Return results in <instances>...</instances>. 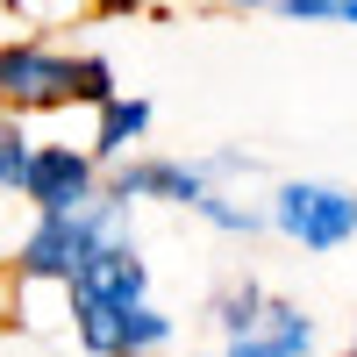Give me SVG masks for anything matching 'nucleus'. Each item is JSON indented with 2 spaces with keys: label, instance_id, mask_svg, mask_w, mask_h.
<instances>
[{
  "label": "nucleus",
  "instance_id": "nucleus-10",
  "mask_svg": "<svg viewBox=\"0 0 357 357\" xmlns=\"http://www.w3.org/2000/svg\"><path fill=\"white\" fill-rule=\"evenodd\" d=\"M264 301H272V293H264L257 279H243V286H229L222 301H215V321H222V336H229V343H243V336L257 329V314H264Z\"/></svg>",
  "mask_w": 357,
  "mask_h": 357
},
{
  "label": "nucleus",
  "instance_id": "nucleus-8",
  "mask_svg": "<svg viewBox=\"0 0 357 357\" xmlns=\"http://www.w3.org/2000/svg\"><path fill=\"white\" fill-rule=\"evenodd\" d=\"M143 136H151V100L114 93V100L93 114V143H86V151H93V165H122Z\"/></svg>",
  "mask_w": 357,
  "mask_h": 357
},
{
  "label": "nucleus",
  "instance_id": "nucleus-3",
  "mask_svg": "<svg viewBox=\"0 0 357 357\" xmlns=\"http://www.w3.org/2000/svg\"><path fill=\"white\" fill-rule=\"evenodd\" d=\"M264 222H272L286 243H301V250H314V257H329V250H343L350 236H357V193L321 186V178H293V186L272 193Z\"/></svg>",
  "mask_w": 357,
  "mask_h": 357
},
{
  "label": "nucleus",
  "instance_id": "nucleus-5",
  "mask_svg": "<svg viewBox=\"0 0 357 357\" xmlns=\"http://www.w3.org/2000/svg\"><path fill=\"white\" fill-rule=\"evenodd\" d=\"M72 329L93 357H158L172 343V314L158 301H129V307H72Z\"/></svg>",
  "mask_w": 357,
  "mask_h": 357
},
{
  "label": "nucleus",
  "instance_id": "nucleus-1",
  "mask_svg": "<svg viewBox=\"0 0 357 357\" xmlns=\"http://www.w3.org/2000/svg\"><path fill=\"white\" fill-rule=\"evenodd\" d=\"M122 86H114L107 57H72V50H50V43H0V107L15 114H36V107H107Z\"/></svg>",
  "mask_w": 357,
  "mask_h": 357
},
{
  "label": "nucleus",
  "instance_id": "nucleus-4",
  "mask_svg": "<svg viewBox=\"0 0 357 357\" xmlns=\"http://www.w3.org/2000/svg\"><path fill=\"white\" fill-rule=\"evenodd\" d=\"M22 200L36 215H79V207L100 200V165L93 151H72V143H36L22 172Z\"/></svg>",
  "mask_w": 357,
  "mask_h": 357
},
{
  "label": "nucleus",
  "instance_id": "nucleus-13",
  "mask_svg": "<svg viewBox=\"0 0 357 357\" xmlns=\"http://www.w3.org/2000/svg\"><path fill=\"white\" fill-rule=\"evenodd\" d=\"M215 357H257V350H250V343H222Z\"/></svg>",
  "mask_w": 357,
  "mask_h": 357
},
{
  "label": "nucleus",
  "instance_id": "nucleus-2",
  "mask_svg": "<svg viewBox=\"0 0 357 357\" xmlns=\"http://www.w3.org/2000/svg\"><path fill=\"white\" fill-rule=\"evenodd\" d=\"M107 243H129V200H114V193H100L93 207H79V215H36V229H29L22 250H15V279L65 286L79 264L93 250H107Z\"/></svg>",
  "mask_w": 357,
  "mask_h": 357
},
{
  "label": "nucleus",
  "instance_id": "nucleus-15",
  "mask_svg": "<svg viewBox=\"0 0 357 357\" xmlns=\"http://www.w3.org/2000/svg\"><path fill=\"white\" fill-rule=\"evenodd\" d=\"M350 357H357V336H350Z\"/></svg>",
  "mask_w": 357,
  "mask_h": 357
},
{
  "label": "nucleus",
  "instance_id": "nucleus-14",
  "mask_svg": "<svg viewBox=\"0 0 357 357\" xmlns=\"http://www.w3.org/2000/svg\"><path fill=\"white\" fill-rule=\"evenodd\" d=\"M215 8H272V0H215Z\"/></svg>",
  "mask_w": 357,
  "mask_h": 357
},
{
  "label": "nucleus",
  "instance_id": "nucleus-9",
  "mask_svg": "<svg viewBox=\"0 0 357 357\" xmlns=\"http://www.w3.org/2000/svg\"><path fill=\"white\" fill-rule=\"evenodd\" d=\"M257 357H307L314 350V321L293 307V301H264V314H257V329L243 336Z\"/></svg>",
  "mask_w": 357,
  "mask_h": 357
},
{
  "label": "nucleus",
  "instance_id": "nucleus-12",
  "mask_svg": "<svg viewBox=\"0 0 357 357\" xmlns=\"http://www.w3.org/2000/svg\"><path fill=\"white\" fill-rule=\"evenodd\" d=\"M286 22H336V29H357V0H272Z\"/></svg>",
  "mask_w": 357,
  "mask_h": 357
},
{
  "label": "nucleus",
  "instance_id": "nucleus-11",
  "mask_svg": "<svg viewBox=\"0 0 357 357\" xmlns=\"http://www.w3.org/2000/svg\"><path fill=\"white\" fill-rule=\"evenodd\" d=\"M29 129H22V114H0V193H22V172H29Z\"/></svg>",
  "mask_w": 357,
  "mask_h": 357
},
{
  "label": "nucleus",
  "instance_id": "nucleus-7",
  "mask_svg": "<svg viewBox=\"0 0 357 357\" xmlns=\"http://www.w3.org/2000/svg\"><path fill=\"white\" fill-rule=\"evenodd\" d=\"M72 307H129V301H151V264L136 257V243H107L65 279Z\"/></svg>",
  "mask_w": 357,
  "mask_h": 357
},
{
  "label": "nucleus",
  "instance_id": "nucleus-6",
  "mask_svg": "<svg viewBox=\"0 0 357 357\" xmlns=\"http://www.w3.org/2000/svg\"><path fill=\"white\" fill-rule=\"evenodd\" d=\"M100 193H114V200H165V207H193L207 200V172L200 165H186V158H122L107 178H100Z\"/></svg>",
  "mask_w": 357,
  "mask_h": 357
}]
</instances>
